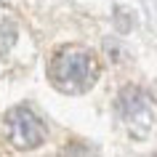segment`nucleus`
<instances>
[{
  "label": "nucleus",
  "mask_w": 157,
  "mask_h": 157,
  "mask_svg": "<svg viewBox=\"0 0 157 157\" xmlns=\"http://www.w3.org/2000/svg\"><path fill=\"white\" fill-rule=\"evenodd\" d=\"M117 112L125 123L131 125L136 136H144L152 125V107H149V96L139 88H125L117 99Z\"/></svg>",
  "instance_id": "obj_3"
},
{
  "label": "nucleus",
  "mask_w": 157,
  "mask_h": 157,
  "mask_svg": "<svg viewBox=\"0 0 157 157\" xmlns=\"http://www.w3.org/2000/svg\"><path fill=\"white\" fill-rule=\"evenodd\" d=\"M96 75H99V64H96L93 53L85 48H77V45L61 48L51 61V80L64 93L88 91L96 80Z\"/></svg>",
  "instance_id": "obj_1"
},
{
  "label": "nucleus",
  "mask_w": 157,
  "mask_h": 157,
  "mask_svg": "<svg viewBox=\"0 0 157 157\" xmlns=\"http://www.w3.org/2000/svg\"><path fill=\"white\" fill-rule=\"evenodd\" d=\"M13 43H16V29L11 24H3L0 27V53H6Z\"/></svg>",
  "instance_id": "obj_4"
},
{
  "label": "nucleus",
  "mask_w": 157,
  "mask_h": 157,
  "mask_svg": "<svg viewBox=\"0 0 157 157\" xmlns=\"http://www.w3.org/2000/svg\"><path fill=\"white\" fill-rule=\"evenodd\" d=\"M8 136L16 149H35L45 141V125L29 107H13L6 117Z\"/></svg>",
  "instance_id": "obj_2"
}]
</instances>
